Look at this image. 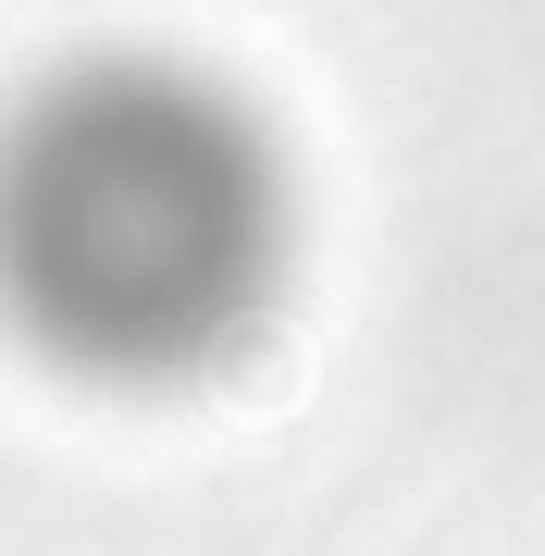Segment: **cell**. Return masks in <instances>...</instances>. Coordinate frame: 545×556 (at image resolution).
I'll return each mask as SVG.
<instances>
[]
</instances>
